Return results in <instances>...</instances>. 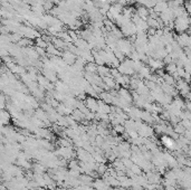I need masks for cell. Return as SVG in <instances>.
Returning <instances> with one entry per match:
<instances>
[{
    "label": "cell",
    "instance_id": "obj_1",
    "mask_svg": "<svg viewBox=\"0 0 191 190\" xmlns=\"http://www.w3.org/2000/svg\"><path fill=\"white\" fill-rule=\"evenodd\" d=\"M188 27H189V20H188V18L186 16H183V17H179V19L177 20V24H175V28L177 30L179 31H184V30L188 29Z\"/></svg>",
    "mask_w": 191,
    "mask_h": 190
},
{
    "label": "cell",
    "instance_id": "obj_2",
    "mask_svg": "<svg viewBox=\"0 0 191 190\" xmlns=\"http://www.w3.org/2000/svg\"><path fill=\"white\" fill-rule=\"evenodd\" d=\"M161 142L164 144L168 149L175 150V148H177V144H175V142H174V140L172 139L171 136H169V135H164V136H162Z\"/></svg>",
    "mask_w": 191,
    "mask_h": 190
},
{
    "label": "cell",
    "instance_id": "obj_3",
    "mask_svg": "<svg viewBox=\"0 0 191 190\" xmlns=\"http://www.w3.org/2000/svg\"><path fill=\"white\" fill-rule=\"evenodd\" d=\"M115 130H116V132L122 133V132L124 131V127H120V125H116V127H115Z\"/></svg>",
    "mask_w": 191,
    "mask_h": 190
}]
</instances>
